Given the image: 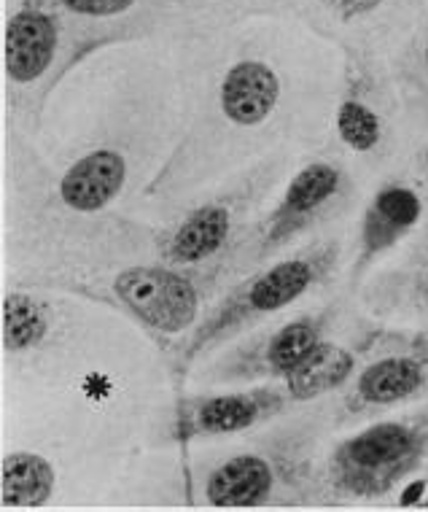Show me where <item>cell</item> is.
I'll use <instances>...</instances> for the list:
<instances>
[{"label":"cell","instance_id":"cell-22","mask_svg":"<svg viewBox=\"0 0 428 512\" xmlns=\"http://www.w3.org/2000/svg\"><path fill=\"white\" fill-rule=\"evenodd\" d=\"M420 168H423V176H426L428 181V143H426V149H423V157H420Z\"/></svg>","mask_w":428,"mask_h":512},{"label":"cell","instance_id":"cell-17","mask_svg":"<svg viewBox=\"0 0 428 512\" xmlns=\"http://www.w3.org/2000/svg\"><path fill=\"white\" fill-rule=\"evenodd\" d=\"M377 329L359 332L350 340H329L315 348L313 354L307 356L305 362L299 364L297 370L289 372L280 380L294 405H307L315 399L334 394L348 386L353 375L359 372L364 356L375 343Z\"/></svg>","mask_w":428,"mask_h":512},{"label":"cell","instance_id":"cell-19","mask_svg":"<svg viewBox=\"0 0 428 512\" xmlns=\"http://www.w3.org/2000/svg\"><path fill=\"white\" fill-rule=\"evenodd\" d=\"M186 38L216 36L232 25L267 17V0H162Z\"/></svg>","mask_w":428,"mask_h":512},{"label":"cell","instance_id":"cell-14","mask_svg":"<svg viewBox=\"0 0 428 512\" xmlns=\"http://www.w3.org/2000/svg\"><path fill=\"white\" fill-rule=\"evenodd\" d=\"M65 19L70 44L87 62L108 46L181 36L162 0H52Z\"/></svg>","mask_w":428,"mask_h":512},{"label":"cell","instance_id":"cell-10","mask_svg":"<svg viewBox=\"0 0 428 512\" xmlns=\"http://www.w3.org/2000/svg\"><path fill=\"white\" fill-rule=\"evenodd\" d=\"M428 394V329H377L375 343L353 375L337 421H364Z\"/></svg>","mask_w":428,"mask_h":512},{"label":"cell","instance_id":"cell-4","mask_svg":"<svg viewBox=\"0 0 428 512\" xmlns=\"http://www.w3.org/2000/svg\"><path fill=\"white\" fill-rule=\"evenodd\" d=\"M321 415H302L229 453L202 472L200 496L210 507H294L321 502Z\"/></svg>","mask_w":428,"mask_h":512},{"label":"cell","instance_id":"cell-8","mask_svg":"<svg viewBox=\"0 0 428 512\" xmlns=\"http://www.w3.org/2000/svg\"><path fill=\"white\" fill-rule=\"evenodd\" d=\"M65 19L52 0H19L3 30L6 106L27 135L41 130L54 89L79 68Z\"/></svg>","mask_w":428,"mask_h":512},{"label":"cell","instance_id":"cell-11","mask_svg":"<svg viewBox=\"0 0 428 512\" xmlns=\"http://www.w3.org/2000/svg\"><path fill=\"white\" fill-rule=\"evenodd\" d=\"M270 17H291L337 49L383 54L423 19V0H267Z\"/></svg>","mask_w":428,"mask_h":512},{"label":"cell","instance_id":"cell-9","mask_svg":"<svg viewBox=\"0 0 428 512\" xmlns=\"http://www.w3.org/2000/svg\"><path fill=\"white\" fill-rule=\"evenodd\" d=\"M402 98L391 62L383 54L342 49L340 92L334 103V138L340 149L367 165L383 162L396 141Z\"/></svg>","mask_w":428,"mask_h":512},{"label":"cell","instance_id":"cell-15","mask_svg":"<svg viewBox=\"0 0 428 512\" xmlns=\"http://www.w3.org/2000/svg\"><path fill=\"white\" fill-rule=\"evenodd\" d=\"M423 213H426L423 192L407 178H388L377 186L359 221L356 254L350 265L353 283H359L380 256L394 251L402 240L410 238L423 221Z\"/></svg>","mask_w":428,"mask_h":512},{"label":"cell","instance_id":"cell-18","mask_svg":"<svg viewBox=\"0 0 428 512\" xmlns=\"http://www.w3.org/2000/svg\"><path fill=\"white\" fill-rule=\"evenodd\" d=\"M57 491V469L33 451H11L0 461V496L3 507H44Z\"/></svg>","mask_w":428,"mask_h":512},{"label":"cell","instance_id":"cell-13","mask_svg":"<svg viewBox=\"0 0 428 512\" xmlns=\"http://www.w3.org/2000/svg\"><path fill=\"white\" fill-rule=\"evenodd\" d=\"M294 405L280 380L240 391H210L181 397L170 410L165 440L189 445L210 437L240 434L280 418Z\"/></svg>","mask_w":428,"mask_h":512},{"label":"cell","instance_id":"cell-7","mask_svg":"<svg viewBox=\"0 0 428 512\" xmlns=\"http://www.w3.org/2000/svg\"><path fill=\"white\" fill-rule=\"evenodd\" d=\"M428 461V407L396 415L337 442L318 467L321 502H372Z\"/></svg>","mask_w":428,"mask_h":512},{"label":"cell","instance_id":"cell-12","mask_svg":"<svg viewBox=\"0 0 428 512\" xmlns=\"http://www.w3.org/2000/svg\"><path fill=\"white\" fill-rule=\"evenodd\" d=\"M340 316V302L307 310L286 324L267 329L221 354L205 378L213 383H256L283 380L294 372L318 345L324 343Z\"/></svg>","mask_w":428,"mask_h":512},{"label":"cell","instance_id":"cell-16","mask_svg":"<svg viewBox=\"0 0 428 512\" xmlns=\"http://www.w3.org/2000/svg\"><path fill=\"white\" fill-rule=\"evenodd\" d=\"M70 313L60 300L38 294L35 286H19L3 297V354L14 359H33L60 345L68 329Z\"/></svg>","mask_w":428,"mask_h":512},{"label":"cell","instance_id":"cell-6","mask_svg":"<svg viewBox=\"0 0 428 512\" xmlns=\"http://www.w3.org/2000/svg\"><path fill=\"white\" fill-rule=\"evenodd\" d=\"M356 195V178L340 157H315L289 178L270 211L256 216L224 259L227 286L272 262L302 235L337 219Z\"/></svg>","mask_w":428,"mask_h":512},{"label":"cell","instance_id":"cell-5","mask_svg":"<svg viewBox=\"0 0 428 512\" xmlns=\"http://www.w3.org/2000/svg\"><path fill=\"white\" fill-rule=\"evenodd\" d=\"M286 168L283 154H270L229 178L213 195L197 197L175 219L151 232L157 262L178 267H202L224 262L243 232L254 224L256 213L270 197Z\"/></svg>","mask_w":428,"mask_h":512},{"label":"cell","instance_id":"cell-2","mask_svg":"<svg viewBox=\"0 0 428 512\" xmlns=\"http://www.w3.org/2000/svg\"><path fill=\"white\" fill-rule=\"evenodd\" d=\"M25 286L46 292H68L73 297L100 302L132 318L167 354L184 340L205 316L208 302L227 289L224 262L202 267H178L167 262H135L114 270L92 273H38Z\"/></svg>","mask_w":428,"mask_h":512},{"label":"cell","instance_id":"cell-20","mask_svg":"<svg viewBox=\"0 0 428 512\" xmlns=\"http://www.w3.org/2000/svg\"><path fill=\"white\" fill-rule=\"evenodd\" d=\"M396 89L402 106L415 119L428 122V14H423L412 33L391 57Z\"/></svg>","mask_w":428,"mask_h":512},{"label":"cell","instance_id":"cell-3","mask_svg":"<svg viewBox=\"0 0 428 512\" xmlns=\"http://www.w3.org/2000/svg\"><path fill=\"white\" fill-rule=\"evenodd\" d=\"M342 259V243L324 238L307 243L297 254L272 259L254 273L229 283L227 292L213 302L197 327L165 354L175 386H181L200 359L235 340L280 310L297 305L329 283Z\"/></svg>","mask_w":428,"mask_h":512},{"label":"cell","instance_id":"cell-1","mask_svg":"<svg viewBox=\"0 0 428 512\" xmlns=\"http://www.w3.org/2000/svg\"><path fill=\"white\" fill-rule=\"evenodd\" d=\"M294 79L275 49L251 41L232 46L210 73L200 106L189 108V122L173 151L146 186V200H178L210 178L289 133L297 116Z\"/></svg>","mask_w":428,"mask_h":512},{"label":"cell","instance_id":"cell-21","mask_svg":"<svg viewBox=\"0 0 428 512\" xmlns=\"http://www.w3.org/2000/svg\"><path fill=\"white\" fill-rule=\"evenodd\" d=\"M380 313H420L428 316V256L418 265L388 273L364 292Z\"/></svg>","mask_w":428,"mask_h":512}]
</instances>
